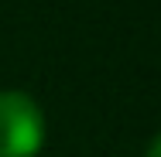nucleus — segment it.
Returning a JSON list of instances; mask_svg holds the SVG:
<instances>
[{"label":"nucleus","instance_id":"f03ea898","mask_svg":"<svg viewBox=\"0 0 161 157\" xmlns=\"http://www.w3.org/2000/svg\"><path fill=\"white\" fill-rule=\"evenodd\" d=\"M144 157H161V133L147 144V150H144Z\"/></svg>","mask_w":161,"mask_h":157},{"label":"nucleus","instance_id":"f257e3e1","mask_svg":"<svg viewBox=\"0 0 161 157\" xmlns=\"http://www.w3.org/2000/svg\"><path fill=\"white\" fill-rule=\"evenodd\" d=\"M45 147V113L28 92H0V157H34Z\"/></svg>","mask_w":161,"mask_h":157}]
</instances>
